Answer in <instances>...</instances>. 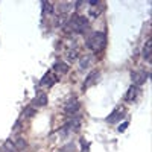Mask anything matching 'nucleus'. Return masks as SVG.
Here are the masks:
<instances>
[{
    "instance_id": "f3484780",
    "label": "nucleus",
    "mask_w": 152,
    "mask_h": 152,
    "mask_svg": "<svg viewBox=\"0 0 152 152\" xmlns=\"http://www.w3.org/2000/svg\"><path fill=\"white\" fill-rule=\"evenodd\" d=\"M78 55H79V52H78L76 49L69 50V53H67V59H69V61H75L76 58H78Z\"/></svg>"
},
{
    "instance_id": "423d86ee",
    "label": "nucleus",
    "mask_w": 152,
    "mask_h": 152,
    "mask_svg": "<svg viewBox=\"0 0 152 152\" xmlns=\"http://www.w3.org/2000/svg\"><path fill=\"white\" fill-rule=\"evenodd\" d=\"M123 117H125V113H123L120 108H117V110L113 111V114H110V116L107 117V122H108V123H114V122H119V120L123 119Z\"/></svg>"
},
{
    "instance_id": "dca6fc26",
    "label": "nucleus",
    "mask_w": 152,
    "mask_h": 152,
    "mask_svg": "<svg viewBox=\"0 0 152 152\" xmlns=\"http://www.w3.org/2000/svg\"><path fill=\"white\" fill-rule=\"evenodd\" d=\"M35 113H37V110L29 105L26 110H24V113H23V119H24V117H32V116H35Z\"/></svg>"
},
{
    "instance_id": "f8f14e48",
    "label": "nucleus",
    "mask_w": 152,
    "mask_h": 152,
    "mask_svg": "<svg viewBox=\"0 0 152 152\" xmlns=\"http://www.w3.org/2000/svg\"><path fill=\"white\" fill-rule=\"evenodd\" d=\"M151 40H148L146 41V44H145V47H143V58H145V61H149L151 59Z\"/></svg>"
},
{
    "instance_id": "6e6552de",
    "label": "nucleus",
    "mask_w": 152,
    "mask_h": 152,
    "mask_svg": "<svg viewBox=\"0 0 152 152\" xmlns=\"http://www.w3.org/2000/svg\"><path fill=\"white\" fill-rule=\"evenodd\" d=\"M58 81V78H56V76H52V73H50V72H47L44 76H43V78H41V85H49V87H52L53 85V82H56Z\"/></svg>"
},
{
    "instance_id": "0eeeda50",
    "label": "nucleus",
    "mask_w": 152,
    "mask_h": 152,
    "mask_svg": "<svg viewBox=\"0 0 152 152\" xmlns=\"http://www.w3.org/2000/svg\"><path fill=\"white\" fill-rule=\"evenodd\" d=\"M140 93V90H138V87L137 85H131L129 88H128V91H126V96H125V99L128 100V102H132V100L137 97V94Z\"/></svg>"
},
{
    "instance_id": "1a4fd4ad",
    "label": "nucleus",
    "mask_w": 152,
    "mask_h": 152,
    "mask_svg": "<svg viewBox=\"0 0 152 152\" xmlns=\"http://www.w3.org/2000/svg\"><path fill=\"white\" fill-rule=\"evenodd\" d=\"M99 75H100V73H99L97 70H94L93 73H90V75L87 76V79H85V84H84V90H85V88H87L88 85H91V84H94V81H96V79L99 78Z\"/></svg>"
},
{
    "instance_id": "ddd939ff",
    "label": "nucleus",
    "mask_w": 152,
    "mask_h": 152,
    "mask_svg": "<svg viewBox=\"0 0 152 152\" xmlns=\"http://www.w3.org/2000/svg\"><path fill=\"white\" fill-rule=\"evenodd\" d=\"M2 149H3L5 152H18V151L15 149V146H14V143H12L11 140H6V142L3 143V146H2Z\"/></svg>"
},
{
    "instance_id": "6ab92c4d",
    "label": "nucleus",
    "mask_w": 152,
    "mask_h": 152,
    "mask_svg": "<svg viewBox=\"0 0 152 152\" xmlns=\"http://www.w3.org/2000/svg\"><path fill=\"white\" fill-rule=\"evenodd\" d=\"M128 125H129L128 122H123L122 125H119V128H117V131H119V132H123V131H125L126 128H128Z\"/></svg>"
},
{
    "instance_id": "f03ea898",
    "label": "nucleus",
    "mask_w": 152,
    "mask_h": 152,
    "mask_svg": "<svg viewBox=\"0 0 152 152\" xmlns=\"http://www.w3.org/2000/svg\"><path fill=\"white\" fill-rule=\"evenodd\" d=\"M105 43H107V37L104 32H93L85 41L87 47L93 50V52H100L105 47Z\"/></svg>"
},
{
    "instance_id": "7ed1b4c3",
    "label": "nucleus",
    "mask_w": 152,
    "mask_h": 152,
    "mask_svg": "<svg viewBox=\"0 0 152 152\" xmlns=\"http://www.w3.org/2000/svg\"><path fill=\"white\" fill-rule=\"evenodd\" d=\"M131 79H132V85H142V84H145L146 82V79H148V73H145V72H132L131 73Z\"/></svg>"
},
{
    "instance_id": "20e7f679",
    "label": "nucleus",
    "mask_w": 152,
    "mask_h": 152,
    "mask_svg": "<svg viewBox=\"0 0 152 152\" xmlns=\"http://www.w3.org/2000/svg\"><path fill=\"white\" fill-rule=\"evenodd\" d=\"M47 105V94L46 93H40L34 100H32V104L31 107L32 108H38V107H46Z\"/></svg>"
},
{
    "instance_id": "9b49d317",
    "label": "nucleus",
    "mask_w": 152,
    "mask_h": 152,
    "mask_svg": "<svg viewBox=\"0 0 152 152\" xmlns=\"http://www.w3.org/2000/svg\"><path fill=\"white\" fill-rule=\"evenodd\" d=\"M53 69L58 70L59 73H67V72H69V64H67V62L58 61V62H55V64H53Z\"/></svg>"
},
{
    "instance_id": "2eb2a0df",
    "label": "nucleus",
    "mask_w": 152,
    "mask_h": 152,
    "mask_svg": "<svg viewBox=\"0 0 152 152\" xmlns=\"http://www.w3.org/2000/svg\"><path fill=\"white\" fill-rule=\"evenodd\" d=\"M41 6L44 8V9H43V14H52V12H53V5H52V3H49V2H43V3H41Z\"/></svg>"
},
{
    "instance_id": "a211bd4d",
    "label": "nucleus",
    "mask_w": 152,
    "mask_h": 152,
    "mask_svg": "<svg viewBox=\"0 0 152 152\" xmlns=\"http://www.w3.org/2000/svg\"><path fill=\"white\" fill-rule=\"evenodd\" d=\"M96 6V5H94ZM90 8V11H88V12H90V15L93 17V18H96L97 15H100V12H102V9H100V8Z\"/></svg>"
},
{
    "instance_id": "9d476101",
    "label": "nucleus",
    "mask_w": 152,
    "mask_h": 152,
    "mask_svg": "<svg viewBox=\"0 0 152 152\" xmlns=\"http://www.w3.org/2000/svg\"><path fill=\"white\" fill-rule=\"evenodd\" d=\"M90 64H91V56H82L81 58V61H79V69L81 70H87L88 67H90Z\"/></svg>"
},
{
    "instance_id": "f257e3e1",
    "label": "nucleus",
    "mask_w": 152,
    "mask_h": 152,
    "mask_svg": "<svg viewBox=\"0 0 152 152\" xmlns=\"http://www.w3.org/2000/svg\"><path fill=\"white\" fill-rule=\"evenodd\" d=\"M88 20L82 15H78V14H75L69 23L66 24V31L70 32V34H84L87 29H88Z\"/></svg>"
},
{
    "instance_id": "4468645a",
    "label": "nucleus",
    "mask_w": 152,
    "mask_h": 152,
    "mask_svg": "<svg viewBox=\"0 0 152 152\" xmlns=\"http://www.w3.org/2000/svg\"><path fill=\"white\" fill-rule=\"evenodd\" d=\"M14 146H15L17 151H23V149L28 148V143H26V140H24V138H17L15 143H14Z\"/></svg>"
},
{
    "instance_id": "aec40b11",
    "label": "nucleus",
    "mask_w": 152,
    "mask_h": 152,
    "mask_svg": "<svg viewBox=\"0 0 152 152\" xmlns=\"http://www.w3.org/2000/svg\"><path fill=\"white\" fill-rule=\"evenodd\" d=\"M81 146H82V151H84V152L88 151V143L84 140V138H81Z\"/></svg>"
},
{
    "instance_id": "412c9836",
    "label": "nucleus",
    "mask_w": 152,
    "mask_h": 152,
    "mask_svg": "<svg viewBox=\"0 0 152 152\" xmlns=\"http://www.w3.org/2000/svg\"><path fill=\"white\" fill-rule=\"evenodd\" d=\"M0 152H5V151H3V149H2V148H0Z\"/></svg>"
},
{
    "instance_id": "39448f33",
    "label": "nucleus",
    "mask_w": 152,
    "mask_h": 152,
    "mask_svg": "<svg viewBox=\"0 0 152 152\" xmlns=\"http://www.w3.org/2000/svg\"><path fill=\"white\" fill-rule=\"evenodd\" d=\"M79 108H81V104H79L76 99H73V100H70V102H67L64 111H66L67 114H76V113L79 111Z\"/></svg>"
}]
</instances>
